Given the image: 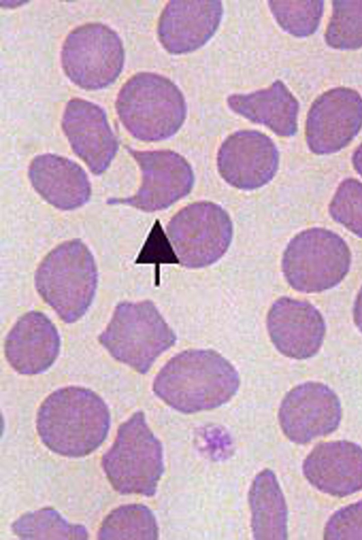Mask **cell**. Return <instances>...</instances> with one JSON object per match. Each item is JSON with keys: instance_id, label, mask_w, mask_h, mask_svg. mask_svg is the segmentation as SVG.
I'll use <instances>...</instances> for the list:
<instances>
[{"instance_id": "obj_1", "label": "cell", "mask_w": 362, "mask_h": 540, "mask_svg": "<svg viewBox=\"0 0 362 540\" xmlns=\"http://www.w3.org/2000/svg\"><path fill=\"white\" fill-rule=\"evenodd\" d=\"M110 427L107 405L95 392L69 386L51 393L37 412L36 429L42 442L66 457H83L105 440Z\"/></svg>"}, {"instance_id": "obj_2", "label": "cell", "mask_w": 362, "mask_h": 540, "mask_svg": "<svg viewBox=\"0 0 362 540\" xmlns=\"http://www.w3.org/2000/svg\"><path fill=\"white\" fill-rule=\"evenodd\" d=\"M239 385L237 370L221 354L191 349L169 360L156 376L153 390L176 411L193 413L226 404Z\"/></svg>"}, {"instance_id": "obj_3", "label": "cell", "mask_w": 362, "mask_h": 540, "mask_svg": "<svg viewBox=\"0 0 362 540\" xmlns=\"http://www.w3.org/2000/svg\"><path fill=\"white\" fill-rule=\"evenodd\" d=\"M121 123L135 139L159 141L175 135L187 115L183 93L168 78L138 72L121 87L115 100Z\"/></svg>"}, {"instance_id": "obj_4", "label": "cell", "mask_w": 362, "mask_h": 540, "mask_svg": "<svg viewBox=\"0 0 362 540\" xmlns=\"http://www.w3.org/2000/svg\"><path fill=\"white\" fill-rule=\"evenodd\" d=\"M97 283L94 257L79 239L54 248L35 274L37 292L66 323L77 321L86 312L94 298Z\"/></svg>"}, {"instance_id": "obj_5", "label": "cell", "mask_w": 362, "mask_h": 540, "mask_svg": "<svg viewBox=\"0 0 362 540\" xmlns=\"http://www.w3.org/2000/svg\"><path fill=\"white\" fill-rule=\"evenodd\" d=\"M103 471L121 495L153 496L164 472L163 447L142 411L118 428L115 442L103 455Z\"/></svg>"}, {"instance_id": "obj_6", "label": "cell", "mask_w": 362, "mask_h": 540, "mask_svg": "<svg viewBox=\"0 0 362 540\" xmlns=\"http://www.w3.org/2000/svg\"><path fill=\"white\" fill-rule=\"evenodd\" d=\"M98 341L117 360L146 374L176 335L148 300L122 302L115 309Z\"/></svg>"}, {"instance_id": "obj_7", "label": "cell", "mask_w": 362, "mask_h": 540, "mask_svg": "<svg viewBox=\"0 0 362 540\" xmlns=\"http://www.w3.org/2000/svg\"><path fill=\"white\" fill-rule=\"evenodd\" d=\"M351 254L346 241L324 228L304 230L288 244L282 258V271L295 290L320 293L337 286L347 275Z\"/></svg>"}, {"instance_id": "obj_8", "label": "cell", "mask_w": 362, "mask_h": 540, "mask_svg": "<svg viewBox=\"0 0 362 540\" xmlns=\"http://www.w3.org/2000/svg\"><path fill=\"white\" fill-rule=\"evenodd\" d=\"M60 58L65 75L74 84L96 90L114 83L119 76L124 49L119 35L110 26L87 23L69 33Z\"/></svg>"}, {"instance_id": "obj_9", "label": "cell", "mask_w": 362, "mask_h": 540, "mask_svg": "<svg viewBox=\"0 0 362 540\" xmlns=\"http://www.w3.org/2000/svg\"><path fill=\"white\" fill-rule=\"evenodd\" d=\"M166 231L180 263L187 268H202L215 263L227 251L233 225L220 206L199 201L179 211Z\"/></svg>"}, {"instance_id": "obj_10", "label": "cell", "mask_w": 362, "mask_h": 540, "mask_svg": "<svg viewBox=\"0 0 362 540\" xmlns=\"http://www.w3.org/2000/svg\"><path fill=\"white\" fill-rule=\"evenodd\" d=\"M141 171V184L129 197L110 198L108 204H125L153 212L169 207L187 196L194 184L188 162L170 150L138 151L127 147Z\"/></svg>"}, {"instance_id": "obj_11", "label": "cell", "mask_w": 362, "mask_h": 540, "mask_svg": "<svg viewBox=\"0 0 362 540\" xmlns=\"http://www.w3.org/2000/svg\"><path fill=\"white\" fill-rule=\"evenodd\" d=\"M341 415L337 394L324 383L310 381L296 386L285 395L278 416L286 437L303 445L335 431Z\"/></svg>"}, {"instance_id": "obj_12", "label": "cell", "mask_w": 362, "mask_h": 540, "mask_svg": "<svg viewBox=\"0 0 362 540\" xmlns=\"http://www.w3.org/2000/svg\"><path fill=\"white\" fill-rule=\"evenodd\" d=\"M362 127V97L339 87L320 95L311 105L305 122L309 149L317 155L336 153L346 146Z\"/></svg>"}, {"instance_id": "obj_13", "label": "cell", "mask_w": 362, "mask_h": 540, "mask_svg": "<svg viewBox=\"0 0 362 540\" xmlns=\"http://www.w3.org/2000/svg\"><path fill=\"white\" fill-rule=\"evenodd\" d=\"M279 160V151L272 139L250 129L228 136L217 155L221 177L231 186L245 190L259 188L271 181Z\"/></svg>"}, {"instance_id": "obj_14", "label": "cell", "mask_w": 362, "mask_h": 540, "mask_svg": "<svg viewBox=\"0 0 362 540\" xmlns=\"http://www.w3.org/2000/svg\"><path fill=\"white\" fill-rule=\"evenodd\" d=\"M62 128L76 155L95 175L103 173L118 150V141L105 110L89 100L74 98L64 108Z\"/></svg>"}, {"instance_id": "obj_15", "label": "cell", "mask_w": 362, "mask_h": 540, "mask_svg": "<svg viewBox=\"0 0 362 540\" xmlns=\"http://www.w3.org/2000/svg\"><path fill=\"white\" fill-rule=\"evenodd\" d=\"M267 325L276 349L298 360L314 356L320 349L326 333L325 319L314 305L286 296L273 303Z\"/></svg>"}, {"instance_id": "obj_16", "label": "cell", "mask_w": 362, "mask_h": 540, "mask_svg": "<svg viewBox=\"0 0 362 540\" xmlns=\"http://www.w3.org/2000/svg\"><path fill=\"white\" fill-rule=\"evenodd\" d=\"M223 12L222 1L218 0H171L158 19V40L170 54L192 52L214 36Z\"/></svg>"}, {"instance_id": "obj_17", "label": "cell", "mask_w": 362, "mask_h": 540, "mask_svg": "<svg viewBox=\"0 0 362 540\" xmlns=\"http://www.w3.org/2000/svg\"><path fill=\"white\" fill-rule=\"evenodd\" d=\"M307 481L318 491L345 497L362 490V447L348 440L316 445L303 462Z\"/></svg>"}, {"instance_id": "obj_18", "label": "cell", "mask_w": 362, "mask_h": 540, "mask_svg": "<svg viewBox=\"0 0 362 540\" xmlns=\"http://www.w3.org/2000/svg\"><path fill=\"white\" fill-rule=\"evenodd\" d=\"M59 350L57 328L38 311H30L21 317L7 334L4 344L8 363L23 375H36L47 370L54 363Z\"/></svg>"}, {"instance_id": "obj_19", "label": "cell", "mask_w": 362, "mask_h": 540, "mask_svg": "<svg viewBox=\"0 0 362 540\" xmlns=\"http://www.w3.org/2000/svg\"><path fill=\"white\" fill-rule=\"evenodd\" d=\"M28 175L36 192L59 209H76L90 199V183L85 170L66 157L38 155L30 164Z\"/></svg>"}, {"instance_id": "obj_20", "label": "cell", "mask_w": 362, "mask_h": 540, "mask_svg": "<svg viewBox=\"0 0 362 540\" xmlns=\"http://www.w3.org/2000/svg\"><path fill=\"white\" fill-rule=\"evenodd\" d=\"M226 102L235 113L267 127L278 136H291L297 131L299 103L280 80L250 93L232 94Z\"/></svg>"}, {"instance_id": "obj_21", "label": "cell", "mask_w": 362, "mask_h": 540, "mask_svg": "<svg viewBox=\"0 0 362 540\" xmlns=\"http://www.w3.org/2000/svg\"><path fill=\"white\" fill-rule=\"evenodd\" d=\"M253 536L258 540H285L288 509L274 473L265 469L256 475L248 493Z\"/></svg>"}, {"instance_id": "obj_22", "label": "cell", "mask_w": 362, "mask_h": 540, "mask_svg": "<svg viewBox=\"0 0 362 540\" xmlns=\"http://www.w3.org/2000/svg\"><path fill=\"white\" fill-rule=\"evenodd\" d=\"M158 527L153 512L143 504L120 505L103 520L98 532L99 539H158Z\"/></svg>"}, {"instance_id": "obj_23", "label": "cell", "mask_w": 362, "mask_h": 540, "mask_svg": "<svg viewBox=\"0 0 362 540\" xmlns=\"http://www.w3.org/2000/svg\"><path fill=\"white\" fill-rule=\"evenodd\" d=\"M21 539H88L85 526L71 524L53 507H47L22 515L11 524Z\"/></svg>"}, {"instance_id": "obj_24", "label": "cell", "mask_w": 362, "mask_h": 540, "mask_svg": "<svg viewBox=\"0 0 362 540\" xmlns=\"http://www.w3.org/2000/svg\"><path fill=\"white\" fill-rule=\"evenodd\" d=\"M325 39L334 49L348 50L362 47V1H332V14Z\"/></svg>"}, {"instance_id": "obj_25", "label": "cell", "mask_w": 362, "mask_h": 540, "mask_svg": "<svg viewBox=\"0 0 362 540\" xmlns=\"http://www.w3.org/2000/svg\"><path fill=\"white\" fill-rule=\"evenodd\" d=\"M269 9L279 25L286 33L298 37H308L318 28L323 13L324 1H268Z\"/></svg>"}, {"instance_id": "obj_26", "label": "cell", "mask_w": 362, "mask_h": 540, "mask_svg": "<svg viewBox=\"0 0 362 540\" xmlns=\"http://www.w3.org/2000/svg\"><path fill=\"white\" fill-rule=\"evenodd\" d=\"M334 221L362 238V182L354 178L341 182L329 205Z\"/></svg>"}, {"instance_id": "obj_27", "label": "cell", "mask_w": 362, "mask_h": 540, "mask_svg": "<svg viewBox=\"0 0 362 540\" xmlns=\"http://www.w3.org/2000/svg\"><path fill=\"white\" fill-rule=\"evenodd\" d=\"M325 540L362 539V499L337 510L327 520Z\"/></svg>"}, {"instance_id": "obj_28", "label": "cell", "mask_w": 362, "mask_h": 540, "mask_svg": "<svg viewBox=\"0 0 362 540\" xmlns=\"http://www.w3.org/2000/svg\"><path fill=\"white\" fill-rule=\"evenodd\" d=\"M354 320L358 329L362 332V286L361 287L353 309Z\"/></svg>"}, {"instance_id": "obj_29", "label": "cell", "mask_w": 362, "mask_h": 540, "mask_svg": "<svg viewBox=\"0 0 362 540\" xmlns=\"http://www.w3.org/2000/svg\"><path fill=\"white\" fill-rule=\"evenodd\" d=\"M352 163L355 170L362 177V143L352 155Z\"/></svg>"}]
</instances>
